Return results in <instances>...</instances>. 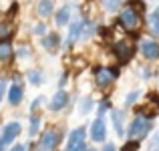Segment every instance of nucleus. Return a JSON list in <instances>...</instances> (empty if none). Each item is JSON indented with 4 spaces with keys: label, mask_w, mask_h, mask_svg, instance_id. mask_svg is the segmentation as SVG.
<instances>
[{
    "label": "nucleus",
    "mask_w": 159,
    "mask_h": 151,
    "mask_svg": "<svg viewBox=\"0 0 159 151\" xmlns=\"http://www.w3.org/2000/svg\"><path fill=\"white\" fill-rule=\"evenodd\" d=\"M117 24H119L123 30L133 32V34H135V32L139 30V26H141V12L135 10L133 6H129V4H125V6L119 10Z\"/></svg>",
    "instance_id": "obj_1"
},
{
    "label": "nucleus",
    "mask_w": 159,
    "mask_h": 151,
    "mask_svg": "<svg viewBox=\"0 0 159 151\" xmlns=\"http://www.w3.org/2000/svg\"><path fill=\"white\" fill-rule=\"evenodd\" d=\"M113 57L117 58V62L119 65H127V62H131L133 54H135V43L129 39H119V40H113Z\"/></svg>",
    "instance_id": "obj_2"
},
{
    "label": "nucleus",
    "mask_w": 159,
    "mask_h": 151,
    "mask_svg": "<svg viewBox=\"0 0 159 151\" xmlns=\"http://www.w3.org/2000/svg\"><path fill=\"white\" fill-rule=\"evenodd\" d=\"M93 77H95V85L99 87V91H107L111 87V83L119 79V69H115V66H97Z\"/></svg>",
    "instance_id": "obj_3"
},
{
    "label": "nucleus",
    "mask_w": 159,
    "mask_h": 151,
    "mask_svg": "<svg viewBox=\"0 0 159 151\" xmlns=\"http://www.w3.org/2000/svg\"><path fill=\"white\" fill-rule=\"evenodd\" d=\"M149 131H151V119L147 117H135L127 127V137L129 139H147Z\"/></svg>",
    "instance_id": "obj_4"
},
{
    "label": "nucleus",
    "mask_w": 159,
    "mask_h": 151,
    "mask_svg": "<svg viewBox=\"0 0 159 151\" xmlns=\"http://www.w3.org/2000/svg\"><path fill=\"white\" fill-rule=\"evenodd\" d=\"M73 14H75V4H70V2H65V4H61V6L54 10V26L57 28H65V26H69L70 24V20H73Z\"/></svg>",
    "instance_id": "obj_5"
},
{
    "label": "nucleus",
    "mask_w": 159,
    "mask_h": 151,
    "mask_svg": "<svg viewBox=\"0 0 159 151\" xmlns=\"http://www.w3.org/2000/svg\"><path fill=\"white\" fill-rule=\"evenodd\" d=\"M139 54L147 62L157 61V58H159V43L155 39H143L139 43Z\"/></svg>",
    "instance_id": "obj_6"
},
{
    "label": "nucleus",
    "mask_w": 159,
    "mask_h": 151,
    "mask_svg": "<svg viewBox=\"0 0 159 151\" xmlns=\"http://www.w3.org/2000/svg\"><path fill=\"white\" fill-rule=\"evenodd\" d=\"M58 141H61V135H58L54 129H47V131L43 133V137H40L39 145H36V151H54L58 145Z\"/></svg>",
    "instance_id": "obj_7"
},
{
    "label": "nucleus",
    "mask_w": 159,
    "mask_h": 151,
    "mask_svg": "<svg viewBox=\"0 0 159 151\" xmlns=\"http://www.w3.org/2000/svg\"><path fill=\"white\" fill-rule=\"evenodd\" d=\"M79 40H81V18H75V20H70L69 34L62 40V50H70L75 47V43H79Z\"/></svg>",
    "instance_id": "obj_8"
},
{
    "label": "nucleus",
    "mask_w": 159,
    "mask_h": 151,
    "mask_svg": "<svg viewBox=\"0 0 159 151\" xmlns=\"http://www.w3.org/2000/svg\"><path fill=\"white\" fill-rule=\"evenodd\" d=\"M20 131H22V127H20L18 121H10V123H6L2 127V131H0V141H2L4 145L14 143V139L20 135Z\"/></svg>",
    "instance_id": "obj_9"
},
{
    "label": "nucleus",
    "mask_w": 159,
    "mask_h": 151,
    "mask_svg": "<svg viewBox=\"0 0 159 151\" xmlns=\"http://www.w3.org/2000/svg\"><path fill=\"white\" fill-rule=\"evenodd\" d=\"M97 32H99V24L93 18H89V16H83L81 18V43H89Z\"/></svg>",
    "instance_id": "obj_10"
},
{
    "label": "nucleus",
    "mask_w": 159,
    "mask_h": 151,
    "mask_svg": "<svg viewBox=\"0 0 159 151\" xmlns=\"http://www.w3.org/2000/svg\"><path fill=\"white\" fill-rule=\"evenodd\" d=\"M107 139V125H105V119L103 117H97L91 125V141L95 143H105Z\"/></svg>",
    "instance_id": "obj_11"
},
{
    "label": "nucleus",
    "mask_w": 159,
    "mask_h": 151,
    "mask_svg": "<svg viewBox=\"0 0 159 151\" xmlns=\"http://www.w3.org/2000/svg\"><path fill=\"white\" fill-rule=\"evenodd\" d=\"M22 99H24V89H22V85H20V79L14 77V83L8 87V103H10L12 107H18V105L22 103Z\"/></svg>",
    "instance_id": "obj_12"
},
{
    "label": "nucleus",
    "mask_w": 159,
    "mask_h": 151,
    "mask_svg": "<svg viewBox=\"0 0 159 151\" xmlns=\"http://www.w3.org/2000/svg\"><path fill=\"white\" fill-rule=\"evenodd\" d=\"M40 47H43L47 53H54V50H58V47H62V39L58 32H47V34L40 39Z\"/></svg>",
    "instance_id": "obj_13"
},
{
    "label": "nucleus",
    "mask_w": 159,
    "mask_h": 151,
    "mask_svg": "<svg viewBox=\"0 0 159 151\" xmlns=\"http://www.w3.org/2000/svg\"><path fill=\"white\" fill-rule=\"evenodd\" d=\"M85 137H87V129H85V127L73 129V131L69 133V139H66V147H65V151H73L77 145L85 143Z\"/></svg>",
    "instance_id": "obj_14"
},
{
    "label": "nucleus",
    "mask_w": 159,
    "mask_h": 151,
    "mask_svg": "<svg viewBox=\"0 0 159 151\" xmlns=\"http://www.w3.org/2000/svg\"><path fill=\"white\" fill-rule=\"evenodd\" d=\"M65 105H69V93H66V91H62V89H58L57 93L52 95L51 103H48V111L58 113V111H62V109H65Z\"/></svg>",
    "instance_id": "obj_15"
},
{
    "label": "nucleus",
    "mask_w": 159,
    "mask_h": 151,
    "mask_svg": "<svg viewBox=\"0 0 159 151\" xmlns=\"http://www.w3.org/2000/svg\"><path fill=\"white\" fill-rule=\"evenodd\" d=\"M34 12H36V16L43 18V20L54 16V0H39L36 6H34Z\"/></svg>",
    "instance_id": "obj_16"
},
{
    "label": "nucleus",
    "mask_w": 159,
    "mask_h": 151,
    "mask_svg": "<svg viewBox=\"0 0 159 151\" xmlns=\"http://www.w3.org/2000/svg\"><path fill=\"white\" fill-rule=\"evenodd\" d=\"M16 57V50H14V44L10 40H0V62L2 65H8L12 62Z\"/></svg>",
    "instance_id": "obj_17"
},
{
    "label": "nucleus",
    "mask_w": 159,
    "mask_h": 151,
    "mask_svg": "<svg viewBox=\"0 0 159 151\" xmlns=\"http://www.w3.org/2000/svg\"><path fill=\"white\" fill-rule=\"evenodd\" d=\"M111 121H113V129L119 137L125 135V113L119 109H111Z\"/></svg>",
    "instance_id": "obj_18"
},
{
    "label": "nucleus",
    "mask_w": 159,
    "mask_h": 151,
    "mask_svg": "<svg viewBox=\"0 0 159 151\" xmlns=\"http://www.w3.org/2000/svg\"><path fill=\"white\" fill-rule=\"evenodd\" d=\"M145 24L153 36H159V10H151L149 14H145Z\"/></svg>",
    "instance_id": "obj_19"
},
{
    "label": "nucleus",
    "mask_w": 159,
    "mask_h": 151,
    "mask_svg": "<svg viewBox=\"0 0 159 151\" xmlns=\"http://www.w3.org/2000/svg\"><path fill=\"white\" fill-rule=\"evenodd\" d=\"M26 81L30 83V85H36V87L43 85V83H44V75H43V71H40V69H30V71L26 73Z\"/></svg>",
    "instance_id": "obj_20"
},
{
    "label": "nucleus",
    "mask_w": 159,
    "mask_h": 151,
    "mask_svg": "<svg viewBox=\"0 0 159 151\" xmlns=\"http://www.w3.org/2000/svg\"><path fill=\"white\" fill-rule=\"evenodd\" d=\"M123 6H125V0H103V8L109 14H117Z\"/></svg>",
    "instance_id": "obj_21"
},
{
    "label": "nucleus",
    "mask_w": 159,
    "mask_h": 151,
    "mask_svg": "<svg viewBox=\"0 0 159 151\" xmlns=\"http://www.w3.org/2000/svg\"><path fill=\"white\" fill-rule=\"evenodd\" d=\"M93 107H95V101H93V97H89V95H85V97L79 101V113H81V115H89V113L93 111Z\"/></svg>",
    "instance_id": "obj_22"
},
{
    "label": "nucleus",
    "mask_w": 159,
    "mask_h": 151,
    "mask_svg": "<svg viewBox=\"0 0 159 151\" xmlns=\"http://www.w3.org/2000/svg\"><path fill=\"white\" fill-rule=\"evenodd\" d=\"M12 32H14V26H12L10 20H4V22H0V40H10Z\"/></svg>",
    "instance_id": "obj_23"
},
{
    "label": "nucleus",
    "mask_w": 159,
    "mask_h": 151,
    "mask_svg": "<svg viewBox=\"0 0 159 151\" xmlns=\"http://www.w3.org/2000/svg\"><path fill=\"white\" fill-rule=\"evenodd\" d=\"M39 129H40V117L32 115L30 117V125H28V137H30V139H34L36 133H39Z\"/></svg>",
    "instance_id": "obj_24"
},
{
    "label": "nucleus",
    "mask_w": 159,
    "mask_h": 151,
    "mask_svg": "<svg viewBox=\"0 0 159 151\" xmlns=\"http://www.w3.org/2000/svg\"><path fill=\"white\" fill-rule=\"evenodd\" d=\"M125 4L133 6L135 10H139L141 14H147V2H145V0H125Z\"/></svg>",
    "instance_id": "obj_25"
},
{
    "label": "nucleus",
    "mask_w": 159,
    "mask_h": 151,
    "mask_svg": "<svg viewBox=\"0 0 159 151\" xmlns=\"http://www.w3.org/2000/svg\"><path fill=\"white\" fill-rule=\"evenodd\" d=\"M47 32H48V24L47 22H36L34 26H32V34L39 36V39H43Z\"/></svg>",
    "instance_id": "obj_26"
},
{
    "label": "nucleus",
    "mask_w": 159,
    "mask_h": 151,
    "mask_svg": "<svg viewBox=\"0 0 159 151\" xmlns=\"http://www.w3.org/2000/svg\"><path fill=\"white\" fill-rule=\"evenodd\" d=\"M139 97H141V91H129L127 95H125V105H127V107H131V105H135L137 101H139Z\"/></svg>",
    "instance_id": "obj_27"
},
{
    "label": "nucleus",
    "mask_w": 159,
    "mask_h": 151,
    "mask_svg": "<svg viewBox=\"0 0 159 151\" xmlns=\"http://www.w3.org/2000/svg\"><path fill=\"white\" fill-rule=\"evenodd\" d=\"M107 111H111V103H109V99L99 101V107H97V117H103Z\"/></svg>",
    "instance_id": "obj_28"
},
{
    "label": "nucleus",
    "mask_w": 159,
    "mask_h": 151,
    "mask_svg": "<svg viewBox=\"0 0 159 151\" xmlns=\"http://www.w3.org/2000/svg\"><path fill=\"white\" fill-rule=\"evenodd\" d=\"M147 151H159V133H153L147 141Z\"/></svg>",
    "instance_id": "obj_29"
},
{
    "label": "nucleus",
    "mask_w": 159,
    "mask_h": 151,
    "mask_svg": "<svg viewBox=\"0 0 159 151\" xmlns=\"http://www.w3.org/2000/svg\"><path fill=\"white\" fill-rule=\"evenodd\" d=\"M16 57L18 58H28L30 57V48H28L26 44H20V47L16 48Z\"/></svg>",
    "instance_id": "obj_30"
},
{
    "label": "nucleus",
    "mask_w": 159,
    "mask_h": 151,
    "mask_svg": "<svg viewBox=\"0 0 159 151\" xmlns=\"http://www.w3.org/2000/svg\"><path fill=\"white\" fill-rule=\"evenodd\" d=\"M139 73H141L139 77H141V79H145V81H149V79L153 77V69H151V66H141Z\"/></svg>",
    "instance_id": "obj_31"
},
{
    "label": "nucleus",
    "mask_w": 159,
    "mask_h": 151,
    "mask_svg": "<svg viewBox=\"0 0 159 151\" xmlns=\"http://www.w3.org/2000/svg\"><path fill=\"white\" fill-rule=\"evenodd\" d=\"M43 103H44V97H36L34 101H32V105H30V111L34 113V111H36V109H39V107H40Z\"/></svg>",
    "instance_id": "obj_32"
},
{
    "label": "nucleus",
    "mask_w": 159,
    "mask_h": 151,
    "mask_svg": "<svg viewBox=\"0 0 159 151\" xmlns=\"http://www.w3.org/2000/svg\"><path fill=\"white\" fill-rule=\"evenodd\" d=\"M137 149H139V143H137V141H129L121 151H137Z\"/></svg>",
    "instance_id": "obj_33"
},
{
    "label": "nucleus",
    "mask_w": 159,
    "mask_h": 151,
    "mask_svg": "<svg viewBox=\"0 0 159 151\" xmlns=\"http://www.w3.org/2000/svg\"><path fill=\"white\" fill-rule=\"evenodd\" d=\"M4 95H6V81H4V79H0V103H2Z\"/></svg>",
    "instance_id": "obj_34"
},
{
    "label": "nucleus",
    "mask_w": 159,
    "mask_h": 151,
    "mask_svg": "<svg viewBox=\"0 0 159 151\" xmlns=\"http://www.w3.org/2000/svg\"><path fill=\"white\" fill-rule=\"evenodd\" d=\"M66 81H69V73H62L61 75V81H58V89H62V87L66 85Z\"/></svg>",
    "instance_id": "obj_35"
},
{
    "label": "nucleus",
    "mask_w": 159,
    "mask_h": 151,
    "mask_svg": "<svg viewBox=\"0 0 159 151\" xmlns=\"http://www.w3.org/2000/svg\"><path fill=\"white\" fill-rule=\"evenodd\" d=\"M103 151H117V147H115V143H105Z\"/></svg>",
    "instance_id": "obj_36"
},
{
    "label": "nucleus",
    "mask_w": 159,
    "mask_h": 151,
    "mask_svg": "<svg viewBox=\"0 0 159 151\" xmlns=\"http://www.w3.org/2000/svg\"><path fill=\"white\" fill-rule=\"evenodd\" d=\"M10 151H26V147H24V145H20V143H18V145H14V147H12Z\"/></svg>",
    "instance_id": "obj_37"
},
{
    "label": "nucleus",
    "mask_w": 159,
    "mask_h": 151,
    "mask_svg": "<svg viewBox=\"0 0 159 151\" xmlns=\"http://www.w3.org/2000/svg\"><path fill=\"white\" fill-rule=\"evenodd\" d=\"M73 151H87V145H85V143H81V145H77V147H75Z\"/></svg>",
    "instance_id": "obj_38"
},
{
    "label": "nucleus",
    "mask_w": 159,
    "mask_h": 151,
    "mask_svg": "<svg viewBox=\"0 0 159 151\" xmlns=\"http://www.w3.org/2000/svg\"><path fill=\"white\" fill-rule=\"evenodd\" d=\"M0 151H4V143H2V141H0Z\"/></svg>",
    "instance_id": "obj_39"
},
{
    "label": "nucleus",
    "mask_w": 159,
    "mask_h": 151,
    "mask_svg": "<svg viewBox=\"0 0 159 151\" xmlns=\"http://www.w3.org/2000/svg\"><path fill=\"white\" fill-rule=\"evenodd\" d=\"M87 151H97V149H95V147H87Z\"/></svg>",
    "instance_id": "obj_40"
},
{
    "label": "nucleus",
    "mask_w": 159,
    "mask_h": 151,
    "mask_svg": "<svg viewBox=\"0 0 159 151\" xmlns=\"http://www.w3.org/2000/svg\"><path fill=\"white\" fill-rule=\"evenodd\" d=\"M157 10H159V6H157Z\"/></svg>",
    "instance_id": "obj_41"
}]
</instances>
